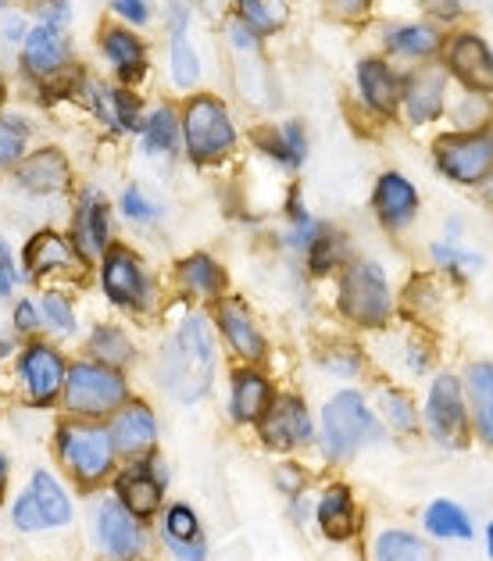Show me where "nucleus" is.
Segmentation results:
<instances>
[{"instance_id": "f257e3e1", "label": "nucleus", "mask_w": 493, "mask_h": 561, "mask_svg": "<svg viewBox=\"0 0 493 561\" xmlns=\"http://www.w3.org/2000/svg\"><path fill=\"white\" fill-rule=\"evenodd\" d=\"M154 379L169 401L194 408L215 390L218 379V330L208 308L186 305L154 351Z\"/></svg>"}, {"instance_id": "f03ea898", "label": "nucleus", "mask_w": 493, "mask_h": 561, "mask_svg": "<svg viewBox=\"0 0 493 561\" xmlns=\"http://www.w3.org/2000/svg\"><path fill=\"white\" fill-rule=\"evenodd\" d=\"M336 314L358 333H387L397 314V294L376 257H351L336 272Z\"/></svg>"}, {"instance_id": "7ed1b4c3", "label": "nucleus", "mask_w": 493, "mask_h": 561, "mask_svg": "<svg viewBox=\"0 0 493 561\" xmlns=\"http://www.w3.org/2000/svg\"><path fill=\"white\" fill-rule=\"evenodd\" d=\"M379 436H382V426L362 390L344 387L322 404L319 440L329 461H351L362 447L376 444Z\"/></svg>"}, {"instance_id": "20e7f679", "label": "nucleus", "mask_w": 493, "mask_h": 561, "mask_svg": "<svg viewBox=\"0 0 493 561\" xmlns=\"http://www.w3.org/2000/svg\"><path fill=\"white\" fill-rule=\"evenodd\" d=\"M98 286L101 297L122 314H136V319H150L158 314V286L144 257L126 243H112L98 262Z\"/></svg>"}, {"instance_id": "39448f33", "label": "nucleus", "mask_w": 493, "mask_h": 561, "mask_svg": "<svg viewBox=\"0 0 493 561\" xmlns=\"http://www.w3.org/2000/svg\"><path fill=\"white\" fill-rule=\"evenodd\" d=\"M129 397H133V390H129L126 373L107 368L101 362H90V358L68 362L61 404L72 419H87V422L112 419Z\"/></svg>"}, {"instance_id": "423d86ee", "label": "nucleus", "mask_w": 493, "mask_h": 561, "mask_svg": "<svg viewBox=\"0 0 493 561\" xmlns=\"http://www.w3.org/2000/svg\"><path fill=\"white\" fill-rule=\"evenodd\" d=\"M54 444H58L61 465L79 486H98L115 469L118 455H115L112 433H107V426H101V422L68 419L58 426V440Z\"/></svg>"}, {"instance_id": "0eeeda50", "label": "nucleus", "mask_w": 493, "mask_h": 561, "mask_svg": "<svg viewBox=\"0 0 493 561\" xmlns=\"http://www.w3.org/2000/svg\"><path fill=\"white\" fill-rule=\"evenodd\" d=\"M180 129H183L186 154L197 165H218L237 147V126H232L229 107L218 98H211V93H197V98L186 101L180 115Z\"/></svg>"}, {"instance_id": "6e6552de", "label": "nucleus", "mask_w": 493, "mask_h": 561, "mask_svg": "<svg viewBox=\"0 0 493 561\" xmlns=\"http://www.w3.org/2000/svg\"><path fill=\"white\" fill-rule=\"evenodd\" d=\"M422 422H426L429 436L440 447L455 450L469 440V401H465V382L455 373H436L426 393V408H422Z\"/></svg>"}, {"instance_id": "1a4fd4ad", "label": "nucleus", "mask_w": 493, "mask_h": 561, "mask_svg": "<svg viewBox=\"0 0 493 561\" xmlns=\"http://www.w3.org/2000/svg\"><path fill=\"white\" fill-rule=\"evenodd\" d=\"M90 272V262L76 251V243L68 232L58 229H39L25 240L22 248V276L36 283H72Z\"/></svg>"}, {"instance_id": "9d476101", "label": "nucleus", "mask_w": 493, "mask_h": 561, "mask_svg": "<svg viewBox=\"0 0 493 561\" xmlns=\"http://www.w3.org/2000/svg\"><path fill=\"white\" fill-rule=\"evenodd\" d=\"M15 376L25 390V401L36 404V408H50L54 401H61L68 362H65V354L54 340L36 336V340H25V344L19 347Z\"/></svg>"}, {"instance_id": "9b49d317", "label": "nucleus", "mask_w": 493, "mask_h": 561, "mask_svg": "<svg viewBox=\"0 0 493 561\" xmlns=\"http://www.w3.org/2000/svg\"><path fill=\"white\" fill-rule=\"evenodd\" d=\"M208 311L218 330V340L237 354L240 365H262L268 358V336L262 330V322H257L254 308L240 294L218 297Z\"/></svg>"}, {"instance_id": "f8f14e48", "label": "nucleus", "mask_w": 493, "mask_h": 561, "mask_svg": "<svg viewBox=\"0 0 493 561\" xmlns=\"http://www.w3.org/2000/svg\"><path fill=\"white\" fill-rule=\"evenodd\" d=\"M11 523L22 533H44V529H65L72 523V501L65 486L47 469L33 472L30 490L11 504Z\"/></svg>"}, {"instance_id": "ddd939ff", "label": "nucleus", "mask_w": 493, "mask_h": 561, "mask_svg": "<svg viewBox=\"0 0 493 561\" xmlns=\"http://www.w3.org/2000/svg\"><path fill=\"white\" fill-rule=\"evenodd\" d=\"M433 158H436V169H440L450 183L479 186L486 180V172L493 169V133L479 129V133L440 136V140L433 144Z\"/></svg>"}, {"instance_id": "4468645a", "label": "nucleus", "mask_w": 493, "mask_h": 561, "mask_svg": "<svg viewBox=\"0 0 493 561\" xmlns=\"http://www.w3.org/2000/svg\"><path fill=\"white\" fill-rule=\"evenodd\" d=\"M257 433H262L265 447H272V450H297V447L311 444L314 422H311L305 397L300 393H276L272 397L265 419L257 422Z\"/></svg>"}, {"instance_id": "2eb2a0df", "label": "nucleus", "mask_w": 493, "mask_h": 561, "mask_svg": "<svg viewBox=\"0 0 493 561\" xmlns=\"http://www.w3.org/2000/svg\"><path fill=\"white\" fill-rule=\"evenodd\" d=\"M68 237H72L76 251L87 257L90 265H98L101 254L112 248V204H107L101 190H82L76 197Z\"/></svg>"}, {"instance_id": "dca6fc26", "label": "nucleus", "mask_w": 493, "mask_h": 561, "mask_svg": "<svg viewBox=\"0 0 493 561\" xmlns=\"http://www.w3.org/2000/svg\"><path fill=\"white\" fill-rule=\"evenodd\" d=\"M93 529H98L101 551L112 561H140L144 551H147V533L140 526V518L129 515L115 497L98 504Z\"/></svg>"}, {"instance_id": "f3484780", "label": "nucleus", "mask_w": 493, "mask_h": 561, "mask_svg": "<svg viewBox=\"0 0 493 561\" xmlns=\"http://www.w3.org/2000/svg\"><path fill=\"white\" fill-rule=\"evenodd\" d=\"M107 433H112L115 455L129 458V461L150 458V455H154V447H158V415H154V408H150L147 401H133V397H129V401L112 415V426H107Z\"/></svg>"}, {"instance_id": "a211bd4d", "label": "nucleus", "mask_w": 493, "mask_h": 561, "mask_svg": "<svg viewBox=\"0 0 493 561\" xmlns=\"http://www.w3.org/2000/svg\"><path fill=\"white\" fill-rule=\"evenodd\" d=\"M22 65L25 72L39 83H58L72 72V47H68L65 30H50V25H36L22 39Z\"/></svg>"}, {"instance_id": "6ab92c4d", "label": "nucleus", "mask_w": 493, "mask_h": 561, "mask_svg": "<svg viewBox=\"0 0 493 561\" xmlns=\"http://www.w3.org/2000/svg\"><path fill=\"white\" fill-rule=\"evenodd\" d=\"M447 72L472 93H493V47L479 33H458L447 44Z\"/></svg>"}, {"instance_id": "aec40b11", "label": "nucleus", "mask_w": 493, "mask_h": 561, "mask_svg": "<svg viewBox=\"0 0 493 561\" xmlns=\"http://www.w3.org/2000/svg\"><path fill=\"white\" fill-rule=\"evenodd\" d=\"M115 501L126 508L129 515L154 518L161 512L164 501V472L158 469V461H133L126 472L115 479Z\"/></svg>"}, {"instance_id": "412c9836", "label": "nucleus", "mask_w": 493, "mask_h": 561, "mask_svg": "<svg viewBox=\"0 0 493 561\" xmlns=\"http://www.w3.org/2000/svg\"><path fill=\"white\" fill-rule=\"evenodd\" d=\"M15 183L33 197H61L72 190V165L58 147L33 150L15 165Z\"/></svg>"}, {"instance_id": "4be33fe9", "label": "nucleus", "mask_w": 493, "mask_h": 561, "mask_svg": "<svg viewBox=\"0 0 493 561\" xmlns=\"http://www.w3.org/2000/svg\"><path fill=\"white\" fill-rule=\"evenodd\" d=\"M401 107L411 126H429L447 112V72L444 68H419L401 87Z\"/></svg>"}, {"instance_id": "5701e85b", "label": "nucleus", "mask_w": 493, "mask_h": 561, "mask_svg": "<svg viewBox=\"0 0 493 561\" xmlns=\"http://www.w3.org/2000/svg\"><path fill=\"white\" fill-rule=\"evenodd\" d=\"M82 98L93 107L107 129L115 133H140L144 129V107L140 98L126 87H104V83H82Z\"/></svg>"}, {"instance_id": "b1692460", "label": "nucleus", "mask_w": 493, "mask_h": 561, "mask_svg": "<svg viewBox=\"0 0 493 561\" xmlns=\"http://www.w3.org/2000/svg\"><path fill=\"white\" fill-rule=\"evenodd\" d=\"M175 286L180 294L190 300H200V305H215L218 297L229 294V279H226V268L218 257H211L208 251H194L186 254L180 265H175Z\"/></svg>"}, {"instance_id": "393cba45", "label": "nucleus", "mask_w": 493, "mask_h": 561, "mask_svg": "<svg viewBox=\"0 0 493 561\" xmlns=\"http://www.w3.org/2000/svg\"><path fill=\"white\" fill-rule=\"evenodd\" d=\"M372 208L382 229L401 232L415 222V215H419V190L401 172H382L372 194Z\"/></svg>"}, {"instance_id": "a878e982", "label": "nucleus", "mask_w": 493, "mask_h": 561, "mask_svg": "<svg viewBox=\"0 0 493 561\" xmlns=\"http://www.w3.org/2000/svg\"><path fill=\"white\" fill-rule=\"evenodd\" d=\"M272 397H276V390H272V379L257 365H240L237 373H232V379H229V412L237 422H243V426H257V422L265 419Z\"/></svg>"}, {"instance_id": "bb28decb", "label": "nucleus", "mask_w": 493, "mask_h": 561, "mask_svg": "<svg viewBox=\"0 0 493 561\" xmlns=\"http://www.w3.org/2000/svg\"><path fill=\"white\" fill-rule=\"evenodd\" d=\"M82 347H87L90 362H101L107 368H118L126 373L129 365L140 358V347H136V336L118 322H93L87 336H82Z\"/></svg>"}, {"instance_id": "cd10ccee", "label": "nucleus", "mask_w": 493, "mask_h": 561, "mask_svg": "<svg viewBox=\"0 0 493 561\" xmlns=\"http://www.w3.org/2000/svg\"><path fill=\"white\" fill-rule=\"evenodd\" d=\"M101 54L122 83H140L147 72V47L126 25H107L101 33Z\"/></svg>"}, {"instance_id": "c85d7f7f", "label": "nucleus", "mask_w": 493, "mask_h": 561, "mask_svg": "<svg viewBox=\"0 0 493 561\" xmlns=\"http://www.w3.org/2000/svg\"><path fill=\"white\" fill-rule=\"evenodd\" d=\"M401 87H404V79L393 72L390 61H382V58L358 61V90L376 115H393L397 107H401Z\"/></svg>"}, {"instance_id": "c756f323", "label": "nucleus", "mask_w": 493, "mask_h": 561, "mask_svg": "<svg viewBox=\"0 0 493 561\" xmlns=\"http://www.w3.org/2000/svg\"><path fill=\"white\" fill-rule=\"evenodd\" d=\"M314 523H319L322 537L333 540V543H344L358 533L362 518H358V504H354L351 490L347 486H329L325 494L314 504Z\"/></svg>"}, {"instance_id": "7c9ffc66", "label": "nucleus", "mask_w": 493, "mask_h": 561, "mask_svg": "<svg viewBox=\"0 0 493 561\" xmlns=\"http://www.w3.org/2000/svg\"><path fill=\"white\" fill-rule=\"evenodd\" d=\"M465 401L479 440L493 447V362H472L465 368Z\"/></svg>"}, {"instance_id": "2f4dec72", "label": "nucleus", "mask_w": 493, "mask_h": 561, "mask_svg": "<svg viewBox=\"0 0 493 561\" xmlns=\"http://www.w3.org/2000/svg\"><path fill=\"white\" fill-rule=\"evenodd\" d=\"M39 319H44V336L47 340H72L82 333V314L72 294L61 286H47L39 294Z\"/></svg>"}, {"instance_id": "473e14b6", "label": "nucleus", "mask_w": 493, "mask_h": 561, "mask_svg": "<svg viewBox=\"0 0 493 561\" xmlns=\"http://www.w3.org/2000/svg\"><path fill=\"white\" fill-rule=\"evenodd\" d=\"M140 140H144V150H147L150 158H172V154H175V147L183 144L180 115H175L169 104L154 107V112H150V115L144 118Z\"/></svg>"}, {"instance_id": "72a5a7b5", "label": "nucleus", "mask_w": 493, "mask_h": 561, "mask_svg": "<svg viewBox=\"0 0 493 561\" xmlns=\"http://www.w3.org/2000/svg\"><path fill=\"white\" fill-rule=\"evenodd\" d=\"M257 144H262L268 158H276L286 169H300L308 158V136H305V126H300V122H283L279 129H262Z\"/></svg>"}, {"instance_id": "f704fd0d", "label": "nucleus", "mask_w": 493, "mask_h": 561, "mask_svg": "<svg viewBox=\"0 0 493 561\" xmlns=\"http://www.w3.org/2000/svg\"><path fill=\"white\" fill-rule=\"evenodd\" d=\"M387 47L393 54H401V58L426 61L444 47V36H440V30H433L426 22H411V25H397V30L387 33Z\"/></svg>"}, {"instance_id": "c9c22d12", "label": "nucleus", "mask_w": 493, "mask_h": 561, "mask_svg": "<svg viewBox=\"0 0 493 561\" xmlns=\"http://www.w3.org/2000/svg\"><path fill=\"white\" fill-rule=\"evenodd\" d=\"M305 262H308V272H311L314 279L333 276V272H340L351 262V257H347V240L340 237L336 229L322 226L319 237H314V243L305 251Z\"/></svg>"}, {"instance_id": "e433bc0d", "label": "nucleus", "mask_w": 493, "mask_h": 561, "mask_svg": "<svg viewBox=\"0 0 493 561\" xmlns=\"http://www.w3.org/2000/svg\"><path fill=\"white\" fill-rule=\"evenodd\" d=\"M376 408H379V419L387 422V430L411 436L419 430V404L411 401V393L401 387H382L376 397Z\"/></svg>"}, {"instance_id": "4c0bfd02", "label": "nucleus", "mask_w": 493, "mask_h": 561, "mask_svg": "<svg viewBox=\"0 0 493 561\" xmlns=\"http://www.w3.org/2000/svg\"><path fill=\"white\" fill-rule=\"evenodd\" d=\"M376 561H436V551L408 529H382L376 537Z\"/></svg>"}, {"instance_id": "58836bf2", "label": "nucleus", "mask_w": 493, "mask_h": 561, "mask_svg": "<svg viewBox=\"0 0 493 561\" xmlns=\"http://www.w3.org/2000/svg\"><path fill=\"white\" fill-rule=\"evenodd\" d=\"M169 72L180 90L197 87L200 79V58L190 44V25H172V47H169Z\"/></svg>"}, {"instance_id": "ea45409f", "label": "nucleus", "mask_w": 493, "mask_h": 561, "mask_svg": "<svg viewBox=\"0 0 493 561\" xmlns=\"http://www.w3.org/2000/svg\"><path fill=\"white\" fill-rule=\"evenodd\" d=\"M426 529L436 540H472V518L455 501H433L426 508Z\"/></svg>"}, {"instance_id": "a19ab883", "label": "nucleus", "mask_w": 493, "mask_h": 561, "mask_svg": "<svg viewBox=\"0 0 493 561\" xmlns=\"http://www.w3.org/2000/svg\"><path fill=\"white\" fill-rule=\"evenodd\" d=\"M429 257H433L436 272H444V276H455V279H469V276H475L479 268H483V254L461 248V240H440V243H433Z\"/></svg>"}, {"instance_id": "79ce46f5", "label": "nucleus", "mask_w": 493, "mask_h": 561, "mask_svg": "<svg viewBox=\"0 0 493 561\" xmlns=\"http://www.w3.org/2000/svg\"><path fill=\"white\" fill-rule=\"evenodd\" d=\"M319 368L333 379H354L365 368V351L354 340H329L319 351Z\"/></svg>"}, {"instance_id": "37998d69", "label": "nucleus", "mask_w": 493, "mask_h": 561, "mask_svg": "<svg viewBox=\"0 0 493 561\" xmlns=\"http://www.w3.org/2000/svg\"><path fill=\"white\" fill-rule=\"evenodd\" d=\"M444 300L447 297L440 294V286H436L433 276H415L404 290V311H411V319L419 325V322H429L433 314H440Z\"/></svg>"}, {"instance_id": "c03bdc74", "label": "nucleus", "mask_w": 493, "mask_h": 561, "mask_svg": "<svg viewBox=\"0 0 493 561\" xmlns=\"http://www.w3.org/2000/svg\"><path fill=\"white\" fill-rule=\"evenodd\" d=\"M25 144H30V126L0 112V169H15L25 158Z\"/></svg>"}, {"instance_id": "a18cd8bd", "label": "nucleus", "mask_w": 493, "mask_h": 561, "mask_svg": "<svg viewBox=\"0 0 493 561\" xmlns=\"http://www.w3.org/2000/svg\"><path fill=\"white\" fill-rule=\"evenodd\" d=\"M118 208H122V215H126L133 226H154L158 218H161V204L150 201L147 190L136 186V183H129L126 190H122Z\"/></svg>"}, {"instance_id": "49530a36", "label": "nucleus", "mask_w": 493, "mask_h": 561, "mask_svg": "<svg viewBox=\"0 0 493 561\" xmlns=\"http://www.w3.org/2000/svg\"><path fill=\"white\" fill-rule=\"evenodd\" d=\"M200 540V518L190 504H172L164 512V543H190Z\"/></svg>"}, {"instance_id": "de8ad7c7", "label": "nucleus", "mask_w": 493, "mask_h": 561, "mask_svg": "<svg viewBox=\"0 0 493 561\" xmlns=\"http://www.w3.org/2000/svg\"><path fill=\"white\" fill-rule=\"evenodd\" d=\"M450 118H455L458 133H479L486 129V118H490V104H486V93H465V98L450 107Z\"/></svg>"}, {"instance_id": "09e8293b", "label": "nucleus", "mask_w": 493, "mask_h": 561, "mask_svg": "<svg viewBox=\"0 0 493 561\" xmlns=\"http://www.w3.org/2000/svg\"><path fill=\"white\" fill-rule=\"evenodd\" d=\"M240 8V22H246L257 36L276 33L283 25V8L268 4V0H237Z\"/></svg>"}, {"instance_id": "8fccbe9b", "label": "nucleus", "mask_w": 493, "mask_h": 561, "mask_svg": "<svg viewBox=\"0 0 493 561\" xmlns=\"http://www.w3.org/2000/svg\"><path fill=\"white\" fill-rule=\"evenodd\" d=\"M401 362H404L408 376H426L429 368H433V344H429V336L422 333V330L408 333L404 344H401Z\"/></svg>"}, {"instance_id": "3c124183", "label": "nucleus", "mask_w": 493, "mask_h": 561, "mask_svg": "<svg viewBox=\"0 0 493 561\" xmlns=\"http://www.w3.org/2000/svg\"><path fill=\"white\" fill-rule=\"evenodd\" d=\"M11 325H15V333L25 336V340L44 336V319H39V300H33V297H19V300H15V308H11Z\"/></svg>"}, {"instance_id": "603ef678", "label": "nucleus", "mask_w": 493, "mask_h": 561, "mask_svg": "<svg viewBox=\"0 0 493 561\" xmlns=\"http://www.w3.org/2000/svg\"><path fill=\"white\" fill-rule=\"evenodd\" d=\"M36 19L50 30H65L72 22V0H36Z\"/></svg>"}, {"instance_id": "864d4df0", "label": "nucleus", "mask_w": 493, "mask_h": 561, "mask_svg": "<svg viewBox=\"0 0 493 561\" xmlns=\"http://www.w3.org/2000/svg\"><path fill=\"white\" fill-rule=\"evenodd\" d=\"M305 483H308V476H305L300 465H294V461L276 465V486L283 490L286 497H300V494H305Z\"/></svg>"}, {"instance_id": "5fc2aeb1", "label": "nucleus", "mask_w": 493, "mask_h": 561, "mask_svg": "<svg viewBox=\"0 0 493 561\" xmlns=\"http://www.w3.org/2000/svg\"><path fill=\"white\" fill-rule=\"evenodd\" d=\"M19 279H22V272L15 265V254H11L8 243L0 240V300H8L11 294H15Z\"/></svg>"}, {"instance_id": "6e6d98bb", "label": "nucleus", "mask_w": 493, "mask_h": 561, "mask_svg": "<svg viewBox=\"0 0 493 561\" xmlns=\"http://www.w3.org/2000/svg\"><path fill=\"white\" fill-rule=\"evenodd\" d=\"M112 11L129 25H147L150 22V0H112Z\"/></svg>"}, {"instance_id": "4d7b16f0", "label": "nucleus", "mask_w": 493, "mask_h": 561, "mask_svg": "<svg viewBox=\"0 0 493 561\" xmlns=\"http://www.w3.org/2000/svg\"><path fill=\"white\" fill-rule=\"evenodd\" d=\"M422 8H426V15L444 22H455L461 15V0H422Z\"/></svg>"}, {"instance_id": "13d9d810", "label": "nucleus", "mask_w": 493, "mask_h": 561, "mask_svg": "<svg viewBox=\"0 0 493 561\" xmlns=\"http://www.w3.org/2000/svg\"><path fill=\"white\" fill-rule=\"evenodd\" d=\"M169 551L180 561H208V543H204V537L190 543H169Z\"/></svg>"}, {"instance_id": "bf43d9fd", "label": "nucleus", "mask_w": 493, "mask_h": 561, "mask_svg": "<svg viewBox=\"0 0 493 561\" xmlns=\"http://www.w3.org/2000/svg\"><path fill=\"white\" fill-rule=\"evenodd\" d=\"M340 15H347V19H358V15H365L368 8H372V0H329Z\"/></svg>"}, {"instance_id": "052dcab7", "label": "nucleus", "mask_w": 493, "mask_h": 561, "mask_svg": "<svg viewBox=\"0 0 493 561\" xmlns=\"http://www.w3.org/2000/svg\"><path fill=\"white\" fill-rule=\"evenodd\" d=\"M8 476H11V465L4 458V450H0V497H4V490H8Z\"/></svg>"}, {"instance_id": "680f3d73", "label": "nucleus", "mask_w": 493, "mask_h": 561, "mask_svg": "<svg viewBox=\"0 0 493 561\" xmlns=\"http://www.w3.org/2000/svg\"><path fill=\"white\" fill-rule=\"evenodd\" d=\"M15 351H19V347H15V340H11V336H0V362L11 358Z\"/></svg>"}, {"instance_id": "e2e57ef3", "label": "nucleus", "mask_w": 493, "mask_h": 561, "mask_svg": "<svg viewBox=\"0 0 493 561\" xmlns=\"http://www.w3.org/2000/svg\"><path fill=\"white\" fill-rule=\"evenodd\" d=\"M479 194H483V201H490V204H493V169L486 172V180L479 183Z\"/></svg>"}, {"instance_id": "0e129e2a", "label": "nucleus", "mask_w": 493, "mask_h": 561, "mask_svg": "<svg viewBox=\"0 0 493 561\" xmlns=\"http://www.w3.org/2000/svg\"><path fill=\"white\" fill-rule=\"evenodd\" d=\"M486 554H490V561H493V523H490V529H486Z\"/></svg>"}, {"instance_id": "69168bd1", "label": "nucleus", "mask_w": 493, "mask_h": 561, "mask_svg": "<svg viewBox=\"0 0 493 561\" xmlns=\"http://www.w3.org/2000/svg\"><path fill=\"white\" fill-rule=\"evenodd\" d=\"M0 101H4V72H0Z\"/></svg>"}, {"instance_id": "338daca9", "label": "nucleus", "mask_w": 493, "mask_h": 561, "mask_svg": "<svg viewBox=\"0 0 493 561\" xmlns=\"http://www.w3.org/2000/svg\"><path fill=\"white\" fill-rule=\"evenodd\" d=\"M0 8H4V0H0Z\"/></svg>"}, {"instance_id": "774afa93", "label": "nucleus", "mask_w": 493, "mask_h": 561, "mask_svg": "<svg viewBox=\"0 0 493 561\" xmlns=\"http://www.w3.org/2000/svg\"><path fill=\"white\" fill-rule=\"evenodd\" d=\"M490 8H493V0H490Z\"/></svg>"}]
</instances>
